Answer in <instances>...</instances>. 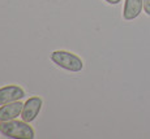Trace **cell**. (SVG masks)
<instances>
[{
  "mask_svg": "<svg viewBox=\"0 0 150 139\" xmlns=\"http://www.w3.org/2000/svg\"><path fill=\"white\" fill-rule=\"evenodd\" d=\"M24 90L18 86H5V87L0 88V105L12 103V101L20 100L21 98H24Z\"/></svg>",
  "mask_w": 150,
  "mask_h": 139,
  "instance_id": "obj_4",
  "label": "cell"
},
{
  "mask_svg": "<svg viewBox=\"0 0 150 139\" xmlns=\"http://www.w3.org/2000/svg\"><path fill=\"white\" fill-rule=\"evenodd\" d=\"M0 133L9 138L18 139H31L34 138V131L25 121H1L0 122Z\"/></svg>",
  "mask_w": 150,
  "mask_h": 139,
  "instance_id": "obj_1",
  "label": "cell"
},
{
  "mask_svg": "<svg viewBox=\"0 0 150 139\" xmlns=\"http://www.w3.org/2000/svg\"><path fill=\"white\" fill-rule=\"evenodd\" d=\"M41 108H42V99L41 98L34 96V98L28 99V101L24 104V107H22V112H21L22 121H25V122L33 121L34 118L38 116Z\"/></svg>",
  "mask_w": 150,
  "mask_h": 139,
  "instance_id": "obj_3",
  "label": "cell"
},
{
  "mask_svg": "<svg viewBox=\"0 0 150 139\" xmlns=\"http://www.w3.org/2000/svg\"><path fill=\"white\" fill-rule=\"evenodd\" d=\"M144 7V0H125L123 16L125 20H133L141 13Z\"/></svg>",
  "mask_w": 150,
  "mask_h": 139,
  "instance_id": "obj_6",
  "label": "cell"
},
{
  "mask_svg": "<svg viewBox=\"0 0 150 139\" xmlns=\"http://www.w3.org/2000/svg\"><path fill=\"white\" fill-rule=\"evenodd\" d=\"M22 107H24V104L18 100L4 104L0 108V121H9L18 117L22 112Z\"/></svg>",
  "mask_w": 150,
  "mask_h": 139,
  "instance_id": "obj_5",
  "label": "cell"
},
{
  "mask_svg": "<svg viewBox=\"0 0 150 139\" xmlns=\"http://www.w3.org/2000/svg\"><path fill=\"white\" fill-rule=\"evenodd\" d=\"M144 9L150 16V0H144Z\"/></svg>",
  "mask_w": 150,
  "mask_h": 139,
  "instance_id": "obj_7",
  "label": "cell"
},
{
  "mask_svg": "<svg viewBox=\"0 0 150 139\" xmlns=\"http://www.w3.org/2000/svg\"><path fill=\"white\" fill-rule=\"evenodd\" d=\"M51 59L60 68L71 72H80L83 68L82 60L74 53H71L67 51H55L51 55Z\"/></svg>",
  "mask_w": 150,
  "mask_h": 139,
  "instance_id": "obj_2",
  "label": "cell"
},
{
  "mask_svg": "<svg viewBox=\"0 0 150 139\" xmlns=\"http://www.w3.org/2000/svg\"><path fill=\"white\" fill-rule=\"evenodd\" d=\"M106 1H108L110 4H117V3H119L120 0H106Z\"/></svg>",
  "mask_w": 150,
  "mask_h": 139,
  "instance_id": "obj_8",
  "label": "cell"
}]
</instances>
